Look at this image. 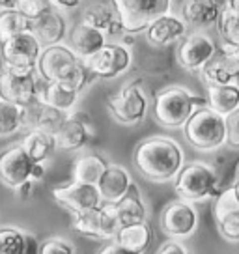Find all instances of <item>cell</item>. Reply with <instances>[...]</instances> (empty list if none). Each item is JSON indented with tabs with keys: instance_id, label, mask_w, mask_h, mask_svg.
Listing matches in <instances>:
<instances>
[{
	"instance_id": "cell-1",
	"label": "cell",
	"mask_w": 239,
	"mask_h": 254,
	"mask_svg": "<svg viewBox=\"0 0 239 254\" xmlns=\"http://www.w3.org/2000/svg\"><path fill=\"white\" fill-rule=\"evenodd\" d=\"M133 163L138 174L153 183L174 182L185 165V153L174 138L150 136L135 148Z\"/></svg>"
},
{
	"instance_id": "cell-20",
	"label": "cell",
	"mask_w": 239,
	"mask_h": 254,
	"mask_svg": "<svg viewBox=\"0 0 239 254\" xmlns=\"http://www.w3.org/2000/svg\"><path fill=\"white\" fill-rule=\"evenodd\" d=\"M109 43V36L107 32L96 26H90L86 23H80L77 26H73L69 36H67V45L75 51V55L86 60L90 56H94Z\"/></svg>"
},
{
	"instance_id": "cell-35",
	"label": "cell",
	"mask_w": 239,
	"mask_h": 254,
	"mask_svg": "<svg viewBox=\"0 0 239 254\" xmlns=\"http://www.w3.org/2000/svg\"><path fill=\"white\" fill-rule=\"evenodd\" d=\"M26 253V232L13 226L0 228V254Z\"/></svg>"
},
{
	"instance_id": "cell-16",
	"label": "cell",
	"mask_w": 239,
	"mask_h": 254,
	"mask_svg": "<svg viewBox=\"0 0 239 254\" xmlns=\"http://www.w3.org/2000/svg\"><path fill=\"white\" fill-rule=\"evenodd\" d=\"M53 196L56 202H60L65 206L71 213L75 211H82V209H90V207H97L103 204V196L94 183H82L75 182L62 187H55L53 189Z\"/></svg>"
},
{
	"instance_id": "cell-18",
	"label": "cell",
	"mask_w": 239,
	"mask_h": 254,
	"mask_svg": "<svg viewBox=\"0 0 239 254\" xmlns=\"http://www.w3.org/2000/svg\"><path fill=\"white\" fill-rule=\"evenodd\" d=\"M189 24L181 15L174 13H165L159 19H155L148 28H146V40L152 43L153 47H168L172 43L181 41L187 36Z\"/></svg>"
},
{
	"instance_id": "cell-50",
	"label": "cell",
	"mask_w": 239,
	"mask_h": 254,
	"mask_svg": "<svg viewBox=\"0 0 239 254\" xmlns=\"http://www.w3.org/2000/svg\"><path fill=\"white\" fill-rule=\"evenodd\" d=\"M0 99H2V95H0Z\"/></svg>"
},
{
	"instance_id": "cell-26",
	"label": "cell",
	"mask_w": 239,
	"mask_h": 254,
	"mask_svg": "<svg viewBox=\"0 0 239 254\" xmlns=\"http://www.w3.org/2000/svg\"><path fill=\"white\" fill-rule=\"evenodd\" d=\"M21 146L36 163H45L58 150V140H56V135H51V133L40 131V129H30L23 136Z\"/></svg>"
},
{
	"instance_id": "cell-8",
	"label": "cell",
	"mask_w": 239,
	"mask_h": 254,
	"mask_svg": "<svg viewBox=\"0 0 239 254\" xmlns=\"http://www.w3.org/2000/svg\"><path fill=\"white\" fill-rule=\"evenodd\" d=\"M38 84H40L38 67L30 69L2 67L0 71V95L4 101L30 105L38 99Z\"/></svg>"
},
{
	"instance_id": "cell-23",
	"label": "cell",
	"mask_w": 239,
	"mask_h": 254,
	"mask_svg": "<svg viewBox=\"0 0 239 254\" xmlns=\"http://www.w3.org/2000/svg\"><path fill=\"white\" fill-rule=\"evenodd\" d=\"M133 187V178L127 168L120 165H109L97 182V189L103 196V202H118Z\"/></svg>"
},
{
	"instance_id": "cell-49",
	"label": "cell",
	"mask_w": 239,
	"mask_h": 254,
	"mask_svg": "<svg viewBox=\"0 0 239 254\" xmlns=\"http://www.w3.org/2000/svg\"><path fill=\"white\" fill-rule=\"evenodd\" d=\"M223 2H224V4H226V0H223Z\"/></svg>"
},
{
	"instance_id": "cell-31",
	"label": "cell",
	"mask_w": 239,
	"mask_h": 254,
	"mask_svg": "<svg viewBox=\"0 0 239 254\" xmlns=\"http://www.w3.org/2000/svg\"><path fill=\"white\" fill-rule=\"evenodd\" d=\"M71 228L75 232L82 234V236L101 239V213H99V206L90 207V209H82V211H75L73 213Z\"/></svg>"
},
{
	"instance_id": "cell-4",
	"label": "cell",
	"mask_w": 239,
	"mask_h": 254,
	"mask_svg": "<svg viewBox=\"0 0 239 254\" xmlns=\"http://www.w3.org/2000/svg\"><path fill=\"white\" fill-rule=\"evenodd\" d=\"M187 144L196 151H215L226 144V116L209 105L198 107L183 126Z\"/></svg>"
},
{
	"instance_id": "cell-45",
	"label": "cell",
	"mask_w": 239,
	"mask_h": 254,
	"mask_svg": "<svg viewBox=\"0 0 239 254\" xmlns=\"http://www.w3.org/2000/svg\"><path fill=\"white\" fill-rule=\"evenodd\" d=\"M17 2H19V0H0V6H4L6 9H11L17 6Z\"/></svg>"
},
{
	"instance_id": "cell-38",
	"label": "cell",
	"mask_w": 239,
	"mask_h": 254,
	"mask_svg": "<svg viewBox=\"0 0 239 254\" xmlns=\"http://www.w3.org/2000/svg\"><path fill=\"white\" fill-rule=\"evenodd\" d=\"M226 144L239 150V107L226 116Z\"/></svg>"
},
{
	"instance_id": "cell-39",
	"label": "cell",
	"mask_w": 239,
	"mask_h": 254,
	"mask_svg": "<svg viewBox=\"0 0 239 254\" xmlns=\"http://www.w3.org/2000/svg\"><path fill=\"white\" fill-rule=\"evenodd\" d=\"M157 253L159 254H172V253L185 254V253H189V251H187V247H183L179 241H176V238H172V239H168V241H165V243L157 249Z\"/></svg>"
},
{
	"instance_id": "cell-22",
	"label": "cell",
	"mask_w": 239,
	"mask_h": 254,
	"mask_svg": "<svg viewBox=\"0 0 239 254\" xmlns=\"http://www.w3.org/2000/svg\"><path fill=\"white\" fill-rule=\"evenodd\" d=\"M80 92L75 88L67 86L64 82L58 80H45L40 77V84H38V99L43 103L53 105L56 109L65 112H71L77 103H79Z\"/></svg>"
},
{
	"instance_id": "cell-14",
	"label": "cell",
	"mask_w": 239,
	"mask_h": 254,
	"mask_svg": "<svg viewBox=\"0 0 239 254\" xmlns=\"http://www.w3.org/2000/svg\"><path fill=\"white\" fill-rule=\"evenodd\" d=\"M202 79L207 86L224 84V82H238L239 80V49L228 43L219 45L213 58L200 69Z\"/></svg>"
},
{
	"instance_id": "cell-12",
	"label": "cell",
	"mask_w": 239,
	"mask_h": 254,
	"mask_svg": "<svg viewBox=\"0 0 239 254\" xmlns=\"http://www.w3.org/2000/svg\"><path fill=\"white\" fill-rule=\"evenodd\" d=\"M219 51V45L204 32H192L187 34L179 41L178 47V64L187 71H200L206 65L213 55Z\"/></svg>"
},
{
	"instance_id": "cell-44",
	"label": "cell",
	"mask_w": 239,
	"mask_h": 254,
	"mask_svg": "<svg viewBox=\"0 0 239 254\" xmlns=\"http://www.w3.org/2000/svg\"><path fill=\"white\" fill-rule=\"evenodd\" d=\"M226 8L239 13V0H226Z\"/></svg>"
},
{
	"instance_id": "cell-43",
	"label": "cell",
	"mask_w": 239,
	"mask_h": 254,
	"mask_svg": "<svg viewBox=\"0 0 239 254\" xmlns=\"http://www.w3.org/2000/svg\"><path fill=\"white\" fill-rule=\"evenodd\" d=\"M43 176H45V165H43V163H36V165H34L32 180L34 182H40Z\"/></svg>"
},
{
	"instance_id": "cell-24",
	"label": "cell",
	"mask_w": 239,
	"mask_h": 254,
	"mask_svg": "<svg viewBox=\"0 0 239 254\" xmlns=\"http://www.w3.org/2000/svg\"><path fill=\"white\" fill-rule=\"evenodd\" d=\"M116 239L125 249V253H146L153 241V230L148 221L133 222L121 226L116 234Z\"/></svg>"
},
{
	"instance_id": "cell-34",
	"label": "cell",
	"mask_w": 239,
	"mask_h": 254,
	"mask_svg": "<svg viewBox=\"0 0 239 254\" xmlns=\"http://www.w3.org/2000/svg\"><path fill=\"white\" fill-rule=\"evenodd\" d=\"M217 28H219V36L223 43L239 49V13L224 8L217 21Z\"/></svg>"
},
{
	"instance_id": "cell-10",
	"label": "cell",
	"mask_w": 239,
	"mask_h": 254,
	"mask_svg": "<svg viewBox=\"0 0 239 254\" xmlns=\"http://www.w3.org/2000/svg\"><path fill=\"white\" fill-rule=\"evenodd\" d=\"M88 69L99 79H116L133 65V53L125 43H107L96 55L84 60Z\"/></svg>"
},
{
	"instance_id": "cell-3",
	"label": "cell",
	"mask_w": 239,
	"mask_h": 254,
	"mask_svg": "<svg viewBox=\"0 0 239 254\" xmlns=\"http://www.w3.org/2000/svg\"><path fill=\"white\" fill-rule=\"evenodd\" d=\"M207 105L206 99L194 95L191 90L179 84L161 88L153 97L152 112L153 118L159 126L167 129H183L187 120L192 116V112L198 107Z\"/></svg>"
},
{
	"instance_id": "cell-42",
	"label": "cell",
	"mask_w": 239,
	"mask_h": 254,
	"mask_svg": "<svg viewBox=\"0 0 239 254\" xmlns=\"http://www.w3.org/2000/svg\"><path fill=\"white\" fill-rule=\"evenodd\" d=\"M40 245L32 234H26V253H40Z\"/></svg>"
},
{
	"instance_id": "cell-41",
	"label": "cell",
	"mask_w": 239,
	"mask_h": 254,
	"mask_svg": "<svg viewBox=\"0 0 239 254\" xmlns=\"http://www.w3.org/2000/svg\"><path fill=\"white\" fill-rule=\"evenodd\" d=\"M53 4L60 9H75L82 4V0H53Z\"/></svg>"
},
{
	"instance_id": "cell-33",
	"label": "cell",
	"mask_w": 239,
	"mask_h": 254,
	"mask_svg": "<svg viewBox=\"0 0 239 254\" xmlns=\"http://www.w3.org/2000/svg\"><path fill=\"white\" fill-rule=\"evenodd\" d=\"M116 11L112 8V4H103V2H96V4H90L82 9V17H80V23H86L90 26H96L101 30H107L111 23L116 19Z\"/></svg>"
},
{
	"instance_id": "cell-28",
	"label": "cell",
	"mask_w": 239,
	"mask_h": 254,
	"mask_svg": "<svg viewBox=\"0 0 239 254\" xmlns=\"http://www.w3.org/2000/svg\"><path fill=\"white\" fill-rule=\"evenodd\" d=\"M207 105L213 111L228 116L239 107V84L238 82H224L207 86Z\"/></svg>"
},
{
	"instance_id": "cell-25",
	"label": "cell",
	"mask_w": 239,
	"mask_h": 254,
	"mask_svg": "<svg viewBox=\"0 0 239 254\" xmlns=\"http://www.w3.org/2000/svg\"><path fill=\"white\" fill-rule=\"evenodd\" d=\"M114 209H116V215H118V221L121 226L146 221L148 209H146V204L138 192L136 183H133V187L129 189L125 196H121L118 202H114Z\"/></svg>"
},
{
	"instance_id": "cell-29",
	"label": "cell",
	"mask_w": 239,
	"mask_h": 254,
	"mask_svg": "<svg viewBox=\"0 0 239 254\" xmlns=\"http://www.w3.org/2000/svg\"><path fill=\"white\" fill-rule=\"evenodd\" d=\"M109 165L111 163L97 153H84L75 159V163H73V180L97 185Z\"/></svg>"
},
{
	"instance_id": "cell-15",
	"label": "cell",
	"mask_w": 239,
	"mask_h": 254,
	"mask_svg": "<svg viewBox=\"0 0 239 254\" xmlns=\"http://www.w3.org/2000/svg\"><path fill=\"white\" fill-rule=\"evenodd\" d=\"M213 217L219 234L230 243H239V198L232 187L215 196Z\"/></svg>"
},
{
	"instance_id": "cell-9",
	"label": "cell",
	"mask_w": 239,
	"mask_h": 254,
	"mask_svg": "<svg viewBox=\"0 0 239 254\" xmlns=\"http://www.w3.org/2000/svg\"><path fill=\"white\" fill-rule=\"evenodd\" d=\"M41 51L43 45L32 30L11 36L8 40L0 41L2 67H19V69L38 67Z\"/></svg>"
},
{
	"instance_id": "cell-40",
	"label": "cell",
	"mask_w": 239,
	"mask_h": 254,
	"mask_svg": "<svg viewBox=\"0 0 239 254\" xmlns=\"http://www.w3.org/2000/svg\"><path fill=\"white\" fill-rule=\"evenodd\" d=\"M105 32H107V36H109V38H118V36L121 38L123 34H127V32H125V28H123V24H121V21H120L118 17L112 21L111 26H109V28H107Z\"/></svg>"
},
{
	"instance_id": "cell-13",
	"label": "cell",
	"mask_w": 239,
	"mask_h": 254,
	"mask_svg": "<svg viewBox=\"0 0 239 254\" xmlns=\"http://www.w3.org/2000/svg\"><path fill=\"white\" fill-rule=\"evenodd\" d=\"M34 165L36 161L26 153L21 142L9 146L0 153V180L11 189H17L32 180Z\"/></svg>"
},
{
	"instance_id": "cell-17",
	"label": "cell",
	"mask_w": 239,
	"mask_h": 254,
	"mask_svg": "<svg viewBox=\"0 0 239 254\" xmlns=\"http://www.w3.org/2000/svg\"><path fill=\"white\" fill-rule=\"evenodd\" d=\"M67 118H69V112L43 103L41 99H36L24 107V129L26 131L40 129V131L51 133V135H58Z\"/></svg>"
},
{
	"instance_id": "cell-46",
	"label": "cell",
	"mask_w": 239,
	"mask_h": 254,
	"mask_svg": "<svg viewBox=\"0 0 239 254\" xmlns=\"http://www.w3.org/2000/svg\"><path fill=\"white\" fill-rule=\"evenodd\" d=\"M232 189H234V192L238 194V198H239V180H236V182L232 183Z\"/></svg>"
},
{
	"instance_id": "cell-11",
	"label": "cell",
	"mask_w": 239,
	"mask_h": 254,
	"mask_svg": "<svg viewBox=\"0 0 239 254\" xmlns=\"http://www.w3.org/2000/svg\"><path fill=\"white\" fill-rule=\"evenodd\" d=\"M198 211L192 206V202L178 198L174 202H168L161 211V230L168 238H191L198 228Z\"/></svg>"
},
{
	"instance_id": "cell-32",
	"label": "cell",
	"mask_w": 239,
	"mask_h": 254,
	"mask_svg": "<svg viewBox=\"0 0 239 254\" xmlns=\"http://www.w3.org/2000/svg\"><path fill=\"white\" fill-rule=\"evenodd\" d=\"M28 30H32V21L23 15L19 9L11 8L0 13V41Z\"/></svg>"
},
{
	"instance_id": "cell-37",
	"label": "cell",
	"mask_w": 239,
	"mask_h": 254,
	"mask_svg": "<svg viewBox=\"0 0 239 254\" xmlns=\"http://www.w3.org/2000/svg\"><path fill=\"white\" fill-rule=\"evenodd\" d=\"M40 253L43 254H73L77 253V247L71 241L60 238V236H53V238L45 239L40 245Z\"/></svg>"
},
{
	"instance_id": "cell-30",
	"label": "cell",
	"mask_w": 239,
	"mask_h": 254,
	"mask_svg": "<svg viewBox=\"0 0 239 254\" xmlns=\"http://www.w3.org/2000/svg\"><path fill=\"white\" fill-rule=\"evenodd\" d=\"M24 107L0 99V138L11 136L24 129Z\"/></svg>"
},
{
	"instance_id": "cell-27",
	"label": "cell",
	"mask_w": 239,
	"mask_h": 254,
	"mask_svg": "<svg viewBox=\"0 0 239 254\" xmlns=\"http://www.w3.org/2000/svg\"><path fill=\"white\" fill-rule=\"evenodd\" d=\"M58 148L64 151H79L90 140V129L80 118H75L69 114L67 122L60 129V133L56 135Z\"/></svg>"
},
{
	"instance_id": "cell-36",
	"label": "cell",
	"mask_w": 239,
	"mask_h": 254,
	"mask_svg": "<svg viewBox=\"0 0 239 254\" xmlns=\"http://www.w3.org/2000/svg\"><path fill=\"white\" fill-rule=\"evenodd\" d=\"M53 0H19L15 9H19L23 15H26L30 21H36L41 17L49 8H53Z\"/></svg>"
},
{
	"instance_id": "cell-6",
	"label": "cell",
	"mask_w": 239,
	"mask_h": 254,
	"mask_svg": "<svg viewBox=\"0 0 239 254\" xmlns=\"http://www.w3.org/2000/svg\"><path fill=\"white\" fill-rule=\"evenodd\" d=\"M127 34L146 32V28L172 9V0H111Z\"/></svg>"
},
{
	"instance_id": "cell-21",
	"label": "cell",
	"mask_w": 239,
	"mask_h": 254,
	"mask_svg": "<svg viewBox=\"0 0 239 254\" xmlns=\"http://www.w3.org/2000/svg\"><path fill=\"white\" fill-rule=\"evenodd\" d=\"M224 8L226 4L223 0H183L179 13L189 26L204 28L217 24Z\"/></svg>"
},
{
	"instance_id": "cell-19",
	"label": "cell",
	"mask_w": 239,
	"mask_h": 254,
	"mask_svg": "<svg viewBox=\"0 0 239 254\" xmlns=\"http://www.w3.org/2000/svg\"><path fill=\"white\" fill-rule=\"evenodd\" d=\"M67 19L64 17L62 9L53 6L49 8L41 17L32 21V32L36 38L41 41L43 47L47 45H56V43H64V40L69 36L67 34Z\"/></svg>"
},
{
	"instance_id": "cell-2",
	"label": "cell",
	"mask_w": 239,
	"mask_h": 254,
	"mask_svg": "<svg viewBox=\"0 0 239 254\" xmlns=\"http://www.w3.org/2000/svg\"><path fill=\"white\" fill-rule=\"evenodd\" d=\"M38 75L45 80H58L82 92L90 84L94 73L88 69L86 62L75 55L67 43L47 45L38 60Z\"/></svg>"
},
{
	"instance_id": "cell-7",
	"label": "cell",
	"mask_w": 239,
	"mask_h": 254,
	"mask_svg": "<svg viewBox=\"0 0 239 254\" xmlns=\"http://www.w3.org/2000/svg\"><path fill=\"white\" fill-rule=\"evenodd\" d=\"M107 107L114 122L121 126H136L146 118L150 111V101L138 82H129L109 97Z\"/></svg>"
},
{
	"instance_id": "cell-48",
	"label": "cell",
	"mask_w": 239,
	"mask_h": 254,
	"mask_svg": "<svg viewBox=\"0 0 239 254\" xmlns=\"http://www.w3.org/2000/svg\"><path fill=\"white\" fill-rule=\"evenodd\" d=\"M2 11H6V8H4V6H0V13H2Z\"/></svg>"
},
{
	"instance_id": "cell-5",
	"label": "cell",
	"mask_w": 239,
	"mask_h": 254,
	"mask_svg": "<svg viewBox=\"0 0 239 254\" xmlns=\"http://www.w3.org/2000/svg\"><path fill=\"white\" fill-rule=\"evenodd\" d=\"M174 190L178 198L189 202H204L215 198L221 192V180L215 167L204 161H191L183 165L179 174L174 180Z\"/></svg>"
},
{
	"instance_id": "cell-47",
	"label": "cell",
	"mask_w": 239,
	"mask_h": 254,
	"mask_svg": "<svg viewBox=\"0 0 239 254\" xmlns=\"http://www.w3.org/2000/svg\"><path fill=\"white\" fill-rule=\"evenodd\" d=\"M236 180H239V165H238V170H236Z\"/></svg>"
}]
</instances>
